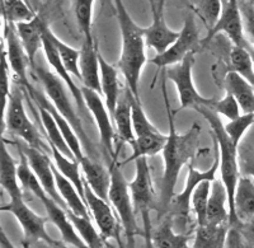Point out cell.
<instances>
[{
    "label": "cell",
    "mask_w": 254,
    "mask_h": 248,
    "mask_svg": "<svg viewBox=\"0 0 254 248\" xmlns=\"http://www.w3.org/2000/svg\"><path fill=\"white\" fill-rule=\"evenodd\" d=\"M230 224L198 225L192 248H224Z\"/></svg>",
    "instance_id": "30"
},
{
    "label": "cell",
    "mask_w": 254,
    "mask_h": 248,
    "mask_svg": "<svg viewBox=\"0 0 254 248\" xmlns=\"http://www.w3.org/2000/svg\"><path fill=\"white\" fill-rule=\"evenodd\" d=\"M67 215H69L70 220H71V223L75 227L78 234L81 237V240L84 241V243L88 247L106 248V246H104V238L101 237V234L94 228V225L90 222V218L79 217V215H76V214H74L70 210H67Z\"/></svg>",
    "instance_id": "37"
},
{
    "label": "cell",
    "mask_w": 254,
    "mask_h": 248,
    "mask_svg": "<svg viewBox=\"0 0 254 248\" xmlns=\"http://www.w3.org/2000/svg\"><path fill=\"white\" fill-rule=\"evenodd\" d=\"M194 10L210 31L222 12L221 0H194Z\"/></svg>",
    "instance_id": "42"
},
{
    "label": "cell",
    "mask_w": 254,
    "mask_h": 248,
    "mask_svg": "<svg viewBox=\"0 0 254 248\" xmlns=\"http://www.w3.org/2000/svg\"><path fill=\"white\" fill-rule=\"evenodd\" d=\"M194 61H196L194 52H190L181 63L167 68L168 79L173 82L178 92L179 103H181L179 110H186V108L196 110L201 106L214 108L216 103V99L206 98L202 94H199L194 87L193 75H192Z\"/></svg>",
    "instance_id": "6"
},
{
    "label": "cell",
    "mask_w": 254,
    "mask_h": 248,
    "mask_svg": "<svg viewBox=\"0 0 254 248\" xmlns=\"http://www.w3.org/2000/svg\"><path fill=\"white\" fill-rule=\"evenodd\" d=\"M167 140L168 135H164L160 131L156 134H151V135L136 138L133 144L131 145L132 154L126 162L136 161V159L141 158V157H146L147 158V157L156 156L158 153H163Z\"/></svg>",
    "instance_id": "31"
},
{
    "label": "cell",
    "mask_w": 254,
    "mask_h": 248,
    "mask_svg": "<svg viewBox=\"0 0 254 248\" xmlns=\"http://www.w3.org/2000/svg\"><path fill=\"white\" fill-rule=\"evenodd\" d=\"M238 229H239L240 234L244 237V240H246L252 247H254V218L249 220V222L242 223V224L238 227Z\"/></svg>",
    "instance_id": "48"
},
{
    "label": "cell",
    "mask_w": 254,
    "mask_h": 248,
    "mask_svg": "<svg viewBox=\"0 0 254 248\" xmlns=\"http://www.w3.org/2000/svg\"><path fill=\"white\" fill-rule=\"evenodd\" d=\"M165 104H167L169 134H168L167 144L163 149L164 172H163L162 185H160L158 206V210L162 213L169 209L172 199L176 195L174 190H176L181 170L186 165H190V159L196 156L198 138L201 134V126L197 122L192 125L187 133L179 134L174 126V116L171 112L167 94H165Z\"/></svg>",
    "instance_id": "1"
},
{
    "label": "cell",
    "mask_w": 254,
    "mask_h": 248,
    "mask_svg": "<svg viewBox=\"0 0 254 248\" xmlns=\"http://www.w3.org/2000/svg\"><path fill=\"white\" fill-rule=\"evenodd\" d=\"M239 167H240V172H242V174L248 176L254 179V157L253 156L247 154V156L242 157V159L239 161Z\"/></svg>",
    "instance_id": "47"
},
{
    "label": "cell",
    "mask_w": 254,
    "mask_h": 248,
    "mask_svg": "<svg viewBox=\"0 0 254 248\" xmlns=\"http://www.w3.org/2000/svg\"><path fill=\"white\" fill-rule=\"evenodd\" d=\"M50 149L52 152L54 163H55L56 168L60 170V173L63 176L66 177L72 185L75 186L76 190L80 193V196L85 201V187H84L85 186V181H84L80 174V163L75 158H69V157H66L64 153H61L60 150L54 147V145H50Z\"/></svg>",
    "instance_id": "29"
},
{
    "label": "cell",
    "mask_w": 254,
    "mask_h": 248,
    "mask_svg": "<svg viewBox=\"0 0 254 248\" xmlns=\"http://www.w3.org/2000/svg\"><path fill=\"white\" fill-rule=\"evenodd\" d=\"M1 124H3L1 125V131H4V129L6 127L8 131L17 135L18 138L23 139L28 147L36 148V149L45 152V149H46L45 143L41 139L37 127L32 124V121L27 116L23 97H22L18 89L10 93L8 108H6L5 113L3 115Z\"/></svg>",
    "instance_id": "7"
},
{
    "label": "cell",
    "mask_w": 254,
    "mask_h": 248,
    "mask_svg": "<svg viewBox=\"0 0 254 248\" xmlns=\"http://www.w3.org/2000/svg\"><path fill=\"white\" fill-rule=\"evenodd\" d=\"M229 197L225 185L221 179L211 183L210 199L207 205V224H225L229 223Z\"/></svg>",
    "instance_id": "24"
},
{
    "label": "cell",
    "mask_w": 254,
    "mask_h": 248,
    "mask_svg": "<svg viewBox=\"0 0 254 248\" xmlns=\"http://www.w3.org/2000/svg\"><path fill=\"white\" fill-rule=\"evenodd\" d=\"M230 64L233 72L238 73L254 85V65L251 52L247 47L233 46L230 51Z\"/></svg>",
    "instance_id": "38"
},
{
    "label": "cell",
    "mask_w": 254,
    "mask_h": 248,
    "mask_svg": "<svg viewBox=\"0 0 254 248\" xmlns=\"http://www.w3.org/2000/svg\"><path fill=\"white\" fill-rule=\"evenodd\" d=\"M99 67H101L102 95L104 97L106 106L113 118V113H115L120 101V70L117 69L116 65L108 63L101 54H99Z\"/></svg>",
    "instance_id": "22"
},
{
    "label": "cell",
    "mask_w": 254,
    "mask_h": 248,
    "mask_svg": "<svg viewBox=\"0 0 254 248\" xmlns=\"http://www.w3.org/2000/svg\"><path fill=\"white\" fill-rule=\"evenodd\" d=\"M219 33H224L233 42V46L248 47L249 42L246 37L244 23H243L242 9L239 0H228L222 6V12L219 20L208 31L207 36L201 41V45L205 46Z\"/></svg>",
    "instance_id": "11"
},
{
    "label": "cell",
    "mask_w": 254,
    "mask_h": 248,
    "mask_svg": "<svg viewBox=\"0 0 254 248\" xmlns=\"http://www.w3.org/2000/svg\"><path fill=\"white\" fill-rule=\"evenodd\" d=\"M23 149L24 154L27 156L29 162V165L36 173L37 178L40 179L41 185L45 188L50 197L54 201L58 202L61 208L65 210H69L67 205L65 204L64 199L61 197L60 192L58 190V185H56V178H55V172H54V163L50 161L49 156L45 152L36 148H32L26 145V147H20Z\"/></svg>",
    "instance_id": "14"
},
{
    "label": "cell",
    "mask_w": 254,
    "mask_h": 248,
    "mask_svg": "<svg viewBox=\"0 0 254 248\" xmlns=\"http://www.w3.org/2000/svg\"><path fill=\"white\" fill-rule=\"evenodd\" d=\"M84 187H85V202H87V206L89 209V213L92 214L95 223L98 225L102 237L104 240L115 238L121 245V240L119 237V223H117V219H116L115 214H113L112 208L110 206V202L97 196L93 192L92 188L88 186L87 182H85Z\"/></svg>",
    "instance_id": "16"
},
{
    "label": "cell",
    "mask_w": 254,
    "mask_h": 248,
    "mask_svg": "<svg viewBox=\"0 0 254 248\" xmlns=\"http://www.w3.org/2000/svg\"><path fill=\"white\" fill-rule=\"evenodd\" d=\"M212 110L217 113V115H222L224 117H226L229 121H233L235 118L239 117L242 113V108H240V104L238 103V101L235 99L234 95L226 93V95L220 101H216L214 108Z\"/></svg>",
    "instance_id": "44"
},
{
    "label": "cell",
    "mask_w": 254,
    "mask_h": 248,
    "mask_svg": "<svg viewBox=\"0 0 254 248\" xmlns=\"http://www.w3.org/2000/svg\"><path fill=\"white\" fill-rule=\"evenodd\" d=\"M198 113L203 116L206 121L208 122L212 133V138L216 142L217 148H219L220 156V172H221V181L225 185L226 191H228L229 197V224L230 227H239V222L235 215L234 208V199H235V190H237L238 181L240 178V167H239V158H238V147L231 142L226 134L224 125L220 120L219 115L215 112L210 107L201 106L196 108Z\"/></svg>",
    "instance_id": "3"
},
{
    "label": "cell",
    "mask_w": 254,
    "mask_h": 248,
    "mask_svg": "<svg viewBox=\"0 0 254 248\" xmlns=\"http://www.w3.org/2000/svg\"><path fill=\"white\" fill-rule=\"evenodd\" d=\"M41 202H42V205L46 209L49 220L55 225L61 233L64 242L70 246H74L76 248H89L84 243L81 237L76 232L75 227H74L69 215H67V210L61 208L60 205L56 201H54L50 196L44 197V199L41 200Z\"/></svg>",
    "instance_id": "19"
},
{
    "label": "cell",
    "mask_w": 254,
    "mask_h": 248,
    "mask_svg": "<svg viewBox=\"0 0 254 248\" xmlns=\"http://www.w3.org/2000/svg\"><path fill=\"white\" fill-rule=\"evenodd\" d=\"M113 3L122 36L121 55L116 67L124 75L127 88L135 95V98L140 99V78L146 64L144 28L132 19L122 0H113Z\"/></svg>",
    "instance_id": "2"
},
{
    "label": "cell",
    "mask_w": 254,
    "mask_h": 248,
    "mask_svg": "<svg viewBox=\"0 0 254 248\" xmlns=\"http://www.w3.org/2000/svg\"><path fill=\"white\" fill-rule=\"evenodd\" d=\"M211 183L212 182L210 181L201 182L192 193L190 208L196 215V222L198 225L207 224V205L210 199Z\"/></svg>",
    "instance_id": "39"
},
{
    "label": "cell",
    "mask_w": 254,
    "mask_h": 248,
    "mask_svg": "<svg viewBox=\"0 0 254 248\" xmlns=\"http://www.w3.org/2000/svg\"><path fill=\"white\" fill-rule=\"evenodd\" d=\"M32 247H36V248H67L66 246L64 245L63 242H60V241H58L56 243H54V245H50V243H46V242H38L36 243V245H33Z\"/></svg>",
    "instance_id": "49"
},
{
    "label": "cell",
    "mask_w": 254,
    "mask_h": 248,
    "mask_svg": "<svg viewBox=\"0 0 254 248\" xmlns=\"http://www.w3.org/2000/svg\"><path fill=\"white\" fill-rule=\"evenodd\" d=\"M147 3L150 4V8H151V12H154L156 8V4H158V0H147Z\"/></svg>",
    "instance_id": "52"
},
{
    "label": "cell",
    "mask_w": 254,
    "mask_h": 248,
    "mask_svg": "<svg viewBox=\"0 0 254 248\" xmlns=\"http://www.w3.org/2000/svg\"><path fill=\"white\" fill-rule=\"evenodd\" d=\"M247 49H248V50H249V52H251L252 60H253V65H254V47H253V46H251V45H249V46L247 47Z\"/></svg>",
    "instance_id": "53"
},
{
    "label": "cell",
    "mask_w": 254,
    "mask_h": 248,
    "mask_svg": "<svg viewBox=\"0 0 254 248\" xmlns=\"http://www.w3.org/2000/svg\"><path fill=\"white\" fill-rule=\"evenodd\" d=\"M215 143V158L212 165L208 169L206 170H198L197 168L193 167L192 163L188 165V174L187 179H186L185 188L181 193L174 195L172 199L169 209L174 217L178 218L181 222H187L188 217H190V199H192V193L196 190L197 186L203 181L214 182L216 179V172L220 169V156H219V148H217L216 142Z\"/></svg>",
    "instance_id": "9"
},
{
    "label": "cell",
    "mask_w": 254,
    "mask_h": 248,
    "mask_svg": "<svg viewBox=\"0 0 254 248\" xmlns=\"http://www.w3.org/2000/svg\"><path fill=\"white\" fill-rule=\"evenodd\" d=\"M1 12L3 22L13 24L28 22L38 14L26 0H1Z\"/></svg>",
    "instance_id": "36"
},
{
    "label": "cell",
    "mask_w": 254,
    "mask_h": 248,
    "mask_svg": "<svg viewBox=\"0 0 254 248\" xmlns=\"http://www.w3.org/2000/svg\"><path fill=\"white\" fill-rule=\"evenodd\" d=\"M0 246L1 248H15L3 231H1V237H0Z\"/></svg>",
    "instance_id": "51"
},
{
    "label": "cell",
    "mask_w": 254,
    "mask_h": 248,
    "mask_svg": "<svg viewBox=\"0 0 254 248\" xmlns=\"http://www.w3.org/2000/svg\"><path fill=\"white\" fill-rule=\"evenodd\" d=\"M44 52L45 56H46L47 61L54 69V73L58 75L59 78L66 84V88L69 89L70 94L72 95L74 98V102H75L76 107H78L79 112H80V117H83L84 120H89V111L87 108V104H85V101H84V95L83 90H81V87H78L72 79V75L70 74L66 70V68L64 67L63 61H61L60 55H59L58 50H56L55 45L49 38V36L46 35V31H45V37H44Z\"/></svg>",
    "instance_id": "17"
},
{
    "label": "cell",
    "mask_w": 254,
    "mask_h": 248,
    "mask_svg": "<svg viewBox=\"0 0 254 248\" xmlns=\"http://www.w3.org/2000/svg\"><path fill=\"white\" fill-rule=\"evenodd\" d=\"M254 122V113H243L239 117L229 121L228 124L224 126L226 134L229 138L231 139V142L234 143L238 148H239L240 142H242L243 136L246 135L249 127L253 125Z\"/></svg>",
    "instance_id": "43"
},
{
    "label": "cell",
    "mask_w": 254,
    "mask_h": 248,
    "mask_svg": "<svg viewBox=\"0 0 254 248\" xmlns=\"http://www.w3.org/2000/svg\"><path fill=\"white\" fill-rule=\"evenodd\" d=\"M0 185L10 199H23L18 178V165L6 149L5 143H1L0 148Z\"/></svg>",
    "instance_id": "23"
},
{
    "label": "cell",
    "mask_w": 254,
    "mask_h": 248,
    "mask_svg": "<svg viewBox=\"0 0 254 248\" xmlns=\"http://www.w3.org/2000/svg\"><path fill=\"white\" fill-rule=\"evenodd\" d=\"M3 33L4 42H5L6 47V49H4L3 46V49L5 50L6 59H8L9 67H10L13 74H14L15 82L19 84L20 87H24L27 90H29L32 88L28 81V75H27L29 60L26 54V50H24L23 45L20 42L15 24L4 22Z\"/></svg>",
    "instance_id": "13"
},
{
    "label": "cell",
    "mask_w": 254,
    "mask_h": 248,
    "mask_svg": "<svg viewBox=\"0 0 254 248\" xmlns=\"http://www.w3.org/2000/svg\"><path fill=\"white\" fill-rule=\"evenodd\" d=\"M1 64H3V70H1V82H0V90H1V103H3V115L8 108L9 97H10V90H9V63L6 59L5 50L3 49L1 52Z\"/></svg>",
    "instance_id": "46"
},
{
    "label": "cell",
    "mask_w": 254,
    "mask_h": 248,
    "mask_svg": "<svg viewBox=\"0 0 254 248\" xmlns=\"http://www.w3.org/2000/svg\"><path fill=\"white\" fill-rule=\"evenodd\" d=\"M54 172H55L56 185H58L59 192H60L61 197L64 199L65 204L67 205L69 210L76 214V215H79V217L89 218V209H88L87 204L83 200V197L80 196L79 191L76 190L75 186L72 185L66 177L60 173V170L56 168L55 163H54Z\"/></svg>",
    "instance_id": "28"
},
{
    "label": "cell",
    "mask_w": 254,
    "mask_h": 248,
    "mask_svg": "<svg viewBox=\"0 0 254 248\" xmlns=\"http://www.w3.org/2000/svg\"><path fill=\"white\" fill-rule=\"evenodd\" d=\"M199 45L201 42H199L196 19L192 13H188L185 19L183 28L179 31L178 38L163 54L154 56L151 59V64L156 65L159 69L176 65V64L181 63L188 54L196 51Z\"/></svg>",
    "instance_id": "10"
},
{
    "label": "cell",
    "mask_w": 254,
    "mask_h": 248,
    "mask_svg": "<svg viewBox=\"0 0 254 248\" xmlns=\"http://www.w3.org/2000/svg\"><path fill=\"white\" fill-rule=\"evenodd\" d=\"M80 74L83 87L102 94L99 52L94 41H83L80 49Z\"/></svg>",
    "instance_id": "20"
},
{
    "label": "cell",
    "mask_w": 254,
    "mask_h": 248,
    "mask_svg": "<svg viewBox=\"0 0 254 248\" xmlns=\"http://www.w3.org/2000/svg\"><path fill=\"white\" fill-rule=\"evenodd\" d=\"M240 9H242L246 37L249 45L254 47V6L249 1H243L240 3Z\"/></svg>",
    "instance_id": "45"
},
{
    "label": "cell",
    "mask_w": 254,
    "mask_h": 248,
    "mask_svg": "<svg viewBox=\"0 0 254 248\" xmlns=\"http://www.w3.org/2000/svg\"><path fill=\"white\" fill-rule=\"evenodd\" d=\"M81 90H83L84 101L87 104L88 111L98 127L102 145L106 152L110 154V157H112V159L117 158V154L115 153V139L117 134H116L113 118L106 106V102L101 98L102 94L89 89V88L81 85Z\"/></svg>",
    "instance_id": "12"
},
{
    "label": "cell",
    "mask_w": 254,
    "mask_h": 248,
    "mask_svg": "<svg viewBox=\"0 0 254 248\" xmlns=\"http://www.w3.org/2000/svg\"><path fill=\"white\" fill-rule=\"evenodd\" d=\"M111 187L108 193L110 204L115 208L116 213L125 231L128 248H135V234L137 232L136 210L133 206L132 196L130 192V183L125 179L117 158H113L110 165Z\"/></svg>",
    "instance_id": "5"
},
{
    "label": "cell",
    "mask_w": 254,
    "mask_h": 248,
    "mask_svg": "<svg viewBox=\"0 0 254 248\" xmlns=\"http://www.w3.org/2000/svg\"><path fill=\"white\" fill-rule=\"evenodd\" d=\"M26 1L29 4V6H31L36 13H40L41 8H42L45 4L44 0H26Z\"/></svg>",
    "instance_id": "50"
},
{
    "label": "cell",
    "mask_w": 254,
    "mask_h": 248,
    "mask_svg": "<svg viewBox=\"0 0 254 248\" xmlns=\"http://www.w3.org/2000/svg\"><path fill=\"white\" fill-rule=\"evenodd\" d=\"M33 73H35L36 78L40 81V83L44 87L45 93L49 97L52 104L55 106L56 110L63 115V117L69 122L72 126V129L75 130L76 135L80 139L83 149L88 153V156L95 159V148L93 145L92 140L88 138L87 133L84 130L83 122H81L80 115H78L72 106L71 101H70V95L67 94V90L65 88L66 84L64 83L55 73L50 72V70L45 69L44 67H37L36 65L33 68Z\"/></svg>",
    "instance_id": "4"
},
{
    "label": "cell",
    "mask_w": 254,
    "mask_h": 248,
    "mask_svg": "<svg viewBox=\"0 0 254 248\" xmlns=\"http://www.w3.org/2000/svg\"><path fill=\"white\" fill-rule=\"evenodd\" d=\"M226 93L234 95L244 113H254V85L235 72H229L224 79Z\"/></svg>",
    "instance_id": "25"
},
{
    "label": "cell",
    "mask_w": 254,
    "mask_h": 248,
    "mask_svg": "<svg viewBox=\"0 0 254 248\" xmlns=\"http://www.w3.org/2000/svg\"><path fill=\"white\" fill-rule=\"evenodd\" d=\"M165 0H158L155 10L153 12V23L144 28V37L146 46L153 49L156 55L163 54L168 47L174 44L179 32L174 31L167 24L164 17Z\"/></svg>",
    "instance_id": "15"
},
{
    "label": "cell",
    "mask_w": 254,
    "mask_h": 248,
    "mask_svg": "<svg viewBox=\"0 0 254 248\" xmlns=\"http://www.w3.org/2000/svg\"><path fill=\"white\" fill-rule=\"evenodd\" d=\"M131 110H132V125L136 138L159 133L158 129L147 118L146 113L142 108L141 101L135 98V95L132 93H131Z\"/></svg>",
    "instance_id": "41"
},
{
    "label": "cell",
    "mask_w": 254,
    "mask_h": 248,
    "mask_svg": "<svg viewBox=\"0 0 254 248\" xmlns=\"http://www.w3.org/2000/svg\"><path fill=\"white\" fill-rule=\"evenodd\" d=\"M1 211H8L13 214L18 223L23 229V245L24 248H29L38 242H46L54 245L58 241L50 237L46 231V219L32 210L24 202V199H10L6 205L1 206Z\"/></svg>",
    "instance_id": "8"
},
{
    "label": "cell",
    "mask_w": 254,
    "mask_h": 248,
    "mask_svg": "<svg viewBox=\"0 0 254 248\" xmlns=\"http://www.w3.org/2000/svg\"><path fill=\"white\" fill-rule=\"evenodd\" d=\"M38 113H40L41 122H42V126L45 129V133H46L47 138H49L50 145H54L55 148H58L61 153H64L66 157H69V158H75L74 154L71 153L69 145L65 142V139H64L63 134H61L58 122L54 118V116L46 108L41 106H38Z\"/></svg>",
    "instance_id": "35"
},
{
    "label": "cell",
    "mask_w": 254,
    "mask_h": 248,
    "mask_svg": "<svg viewBox=\"0 0 254 248\" xmlns=\"http://www.w3.org/2000/svg\"><path fill=\"white\" fill-rule=\"evenodd\" d=\"M18 152H19L20 156L19 165H18V178H19L20 186H23L27 191H29L33 196H36L41 201L44 197L49 196V195L45 191V188L42 187L40 179L37 178L36 173L29 165L28 158L24 154L23 149L18 147Z\"/></svg>",
    "instance_id": "34"
},
{
    "label": "cell",
    "mask_w": 254,
    "mask_h": 248,
    "mask_svg": "<svg viewBox=\"0 0 254 248\" xmlns=\"http://www.w3.org/2000/svg\"><path fill=\"white\" fill-rule=\"evenodd\" d=\"M94 3L95 0H75V18L79 29L84 36V41H94L92 36Z\"/></svg>",
    "instance_id": "40"
},
{
    "label": "cell",
    "mask_w": 254,
    "mask_h": 248,
    "mask_svg": "<svg viewBox=\"0 0 254 248\" xmlns=\"http://www.w3.org/2000/svg\"><path fill=\"white\" fill-rule=\"evenodd\" d=\"M47 26L49 24L46 23V20L41 15V13H38L32 20L15 24L18 36L26 50L29 67L32 69L36 67V56L41 49H44V37Z\"/></svg>",
    "instance_id": "18"
},
{
    "label": "cell",
    "mask_w": 254,
    "mask_h": 248,
    "mask_svg": "<svg viewBox=\"0 0 254 248\" xmlns=\"http://www.w3.org/2000/svg\"><path fill=\"white\" fill-rule=\"evenodd\" d=\"M49 1H50V0H44V3H45V4H46V3H49Z\"/></svg>",
    "instance_id": "54"
},
{
    "label": "cell",
    "mask_w": 254,
    "mask_h": 248,
    "mask_svg": "<svg viewBox=\"0 0 254 248\" xmlns=\"http://www.w3.org/2000/svg\"><path fill=\"white\" fill-rule=\"evenodd\" d=\"M188 241L187 236L174 232L171 219L163 222L151 234L154 248H190Z\"/></svg>",
    "instance_id": "32"
},
{
    "label": "cell",
    "mask_w": 254,
    "mask_h": 248,
    "mask_svg": "<svg viewBox=\"0 0 254 248\" xmlns=\"http://www.w3.org/2000/svg\"><path fill=\"white\" fill-rule=\"evenodd\" d=\"M46 35L49 36L50 40L54 42L56 50H58L59 55H60L61 61H63L64 67L66 68L67 72L75 77L78 81L81 82V74H80V65H79V61H80V50H76L74 47L69 46L67 44H65L64 41H61L58 36L51 31L49 26L46 28Z\"/></svg>",
    "instance_id": "33"
},
{
    "label": "cell",
    "mask_w": 254,
    "mask_h": 248,
    "mask_svg": "<svg viewBox=\"0 0 254 248\" xmlns=\"http://www.w3.org/2000/svg\"><path fill=\"white\" fill-rule=\"evenodd\" d=\"M234 208L239 225L254 218V179L251 177L240 176L235 190Z\"/></svg>",
    "instance_id": "27"
},
{
    "label": "cell",
    "mask_w": 254,
    "mask_h": 248,
    "mask_svg": "<svg viewBox=\"0 0 254 248\" xmlns=\"http://www.w3.org/2000/svg\"><path fill=\"white\" fill-rule=\"evenodd\" d=\"M113 124L116 134L122 143L131 147L135 142L136 135L132 125V110H131V90L127 88L124 97L119 101L117 108L113 113Z\"/></svg>",
    "instance_id": "26"
},
{
    "label": "cell",
    "mask_w": 254,
    "mask_h": 248,
    "mask_svg": "<svg viewBox=\"0 0 254 248\" xmlns=\"http://www.w3.org/2000/svg\"><path fill=\"white\" fill-rule=\"evenodd\" d=\"M79 163H80L81 172H83L85 182L92 188L93 192L101 199L110 202V200H108V193H110L111 187L110 169L102 165L97 159L92 158L87 154L79 161Z\"/></svg>",
    "instance_id": "21"
}]
</instances>
